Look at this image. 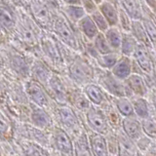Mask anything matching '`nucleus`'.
I'll return each mask as SVG.
<instances>
[{"label": "nucleus", "mask_w": 156, "mask_h": 156, "mask_svg": "<svg viewBox=\"0 0 156 156\" xmlns=\"http://www.w3.org/2000/svg\"><path fill=\"white\" fill-rule=\"evenodd\" d=\"M82 3H83V5H84L85 11H87L88 13H90L91 15L93 13H95V12L98 11V10H97L98 7L96 6L95 2H93V1H83Z\"/></svg>", "instance_id": "obj_41"}, {"label": "nucleus", "mask_w": 156, "mask_h": 156, "mask_svg": "<svg viewBox=\"0 0 156 156\" xmlns=\"http://www.w3.org/2000/svg\"><path fill=\"white\" fill-rule=\"evenodd\" d=\"M76 156H93L90 148V144L87 141L86 136L81 135L75 144Z\"/></svg>", "instance_id": "obj_28"}, {"label": "nucleus", "mask_w": 156, "mask_h": 156, "mask_svg": "<svg viewBox=\"0 0 156 156\" xmlns=\"http://www.w3.org/2000/svg\"><path fill=\"white\" fill-rule=\"evenodd\" d=\"M119 155L120 156H135L136 148L134 144L132 143L131 139L126 136H120L119 138Z\"/></svg>", "instance_id": "obj_24"}, {"label": "nucleus", "mask_w": 156, "mask_h": 156, "mask_svg": "<svg viewBox=\"0 0 156 156\" xmlns=\"http://www.w3.org/2000/svg\"><path fill=\"white\" fill-rule=\"evenodd\" d=\"M78 23H79L80 30L84 33L88 38H90V39L96 38L98 34L100 33L99 28L97 27L96 23L93 21L91 16H88L87 15V16L83 18Z\"/></svg>", "instance_id": "obj_14"}, {"label": "nucleus", "mask_w": 156, "mask_h": 156, "mask_svg": "<svg viewBox=\"0 0 156 156\" xmlns=\"http://www.w3.org/2000/svg\"><path fill=\"white\" fill-rule=\"evenodd\" d=\"M53 27H54V31L56 32L57 35L63 42L66 43L68 46L74 49L78 48V44L75 39L74 33L71 30L70 27L68 26V23L65 17L62 16V15L56 16L55 20H54Z\"/></svg>", "instance_id": "obj_1"}, {"label": "nucleus", "mask_w": 156, "mask_h": 156, "mask_svg": "<svg viewBox=\"0 0 156 156\" xmlns=\"http://www.w3.org/2000/svg\"><path fill=\"white\" fill-rule=\"evenodd\" d=\"M116 106L117 109L120 112V113L127 117H133L135 113V109L133 106V102H131L127 98H119L118 100L116 101Z\"/></svg>", "instance_id": "obj_25"}, {"label": "nucleus", "mask_w": 156, "mask_h": 156, "mask_svg": "<svg viewBox=\"0 0 156 156\" xmlns=\"http://www.w3.org/2000/svg\"><path fill=\"white\" fill-rule=\"evenodd\" d=\"M31 120L34 125H36L39 128L45 129L51 125V118L46 113L42 107L34 106L31 111Z\"/></svg>", "instance_id": "obj_13"}, {"label": "nucleus", "mask_w": 156, "mask_h": 156, "mask_svg": "<svg viewBox=\"0 0 156 156\" xmlns=\"http://www.w3.org/2000/svg\"><path fill=\"white\" fill-rule=\"evenodd\" d=\"M12 63H13V67L17 71L21 72V73H27V66L26 62H24V61L22 58L15 57L12 61Z\"/></svg>", "instance_id": "obj_39"}, {"label": "nucleus", "mask_w": 156, "mask_h": 156, "mask_svg": "<svg viewBox=\"0 0 156 156\" xmlns=\"http://www.w3.org/2000/svg\"><path fill=\"white\" fill-rule=\"evenodd\" d=\"M102 83H104V86L106 88L107 91H109L112 95L119 98H125L126 87L123 85L121 80L116 78L113 74L108 73L107 75H105L104 80H102Z\"/></svg>", "instance_id": "obj_8"}, {"label": "nucleus", "mask_w": 156, "mask_h": 156, "mask_svg": "<svg viewBox=\"0 0 156 156\" xmlns=\"http://www.w3.org/2000/svg\"><path fill=\"white\" fill-rule=\"evenodd\" d=\"M132 71V62L128 57H122L119 58V61L112 68V74L119 80L128 79L131 76Z\"/></svg>", "instance_id": "obj_10"}, {"label": "nucleus", "mask_w": 156, "mask_h": 156, "mask_svg": "<svg viewBox=\"0 0 156 156\" xmlns=\"http://www.w3.org/2000/svg\"><path fill=\"white\" fill-rule=\"evenodd\" d=\"M91 18L93 19V21L96 23L97 27L100 29L101 32H106L108 30V27L109 24L107 23V21L105 20V18L104 17V15H102L100 11H97L95 13H93L91 15Z\"/></svg>", "instance_id": "obj_34"}, {"label": "nucleus", "mask_w": 156, "mask_h": 156, "mask_svg": "<svg viewBox=\"0 0 156 156\" xmlns=\"http://www.w3.org/2000/svg\"><path fill=\"white\" fill-rule=\"evenodd\" d=\"M58 115H60V118L61 121L62 122V124L66 127H67V128L73 129L74 127L77 126L78 120L76 118L74 112H73V110L70 107H66V106L61 107L60 110H58Z\"/></svg>", "instance_id": "obj_15"}, {"label": "nucleus", "mask_w": 156, "mask_h": 156, "mask_svg": "<svg viewBox=\"0 0 156 156\" xmlns=\"http://www.w3.org/2000/svg\"><path fill=\"white\" fill-rule=\"evenodd\" d=\"M27 94L32 100V101L39 107H44L48 104L47 96L38 83L34 81H29L26 86Z\"/></svg>", "instance_id": "obj_6"}, {"label": "nucleus", "mask_w": 156, "mask_h": 156, "mask_svg": "<svg viewBox=\"0 0 156 156\" xmlns=\"http://www.w3.org/2000/svg\"><path fill=\"white\" fill-rule=\"evenodd\" d=\"M87 121L91 128L96 131L98 134L105 133L107 129L106 119L104 113L99 109L95 108V107H91L87 111Z\"/></svg>", "instance_id": "obj_4"}, {"label": "nucleus", "mask_w": 156, "mask_h": 156, "mask_svg": "<svg viewBox=\"0 0 156 156\" xmlns=\"http://www.w3.org/2000/svg\"><path fill=\"white\" fill-rule=\"evenodd\" d=\"M54 144L55 147L66 156L72 155V144L69 139V136L66 135L65 131L62 129H56L54 133Z\"/></svg>", "instance_id": "obj_5"}, {"label": "nucleus", "mask_w": 156, "mask_h": 156, "mask_svg": "<svg viewBox=\"0 0 156 156\" xmlns=\"http://www.w3.org/2000/svg\"><path fill=\"white\" fill-rule=\"evenodd\" d=\"M42 47H43V51L46 55L51 58L53 61H60V53H58V49L56 47V45L54 44V42L50 39H43L42 41Z\"/></svg>", "instance_id": "obj_29"}, {"label": "nucleus", "mask_w": 156, "mask_h": 156, "mask_svg": "<svg viewBox=\"0 0 156 156\" xmlns=\"http://www.w3.org/2000/svg\"><path fill=\"white\" fill-rule=\"evenodd\" d=\"M120 4H122V8L125 10V12L129 15L131 19L134 21H139L141 19V9L140 2L138 1H121Z\"/></svg>", "instance_id": "obj_19"}, {"label": "nucleus", "mask_w": 156, "mask_h": 156, "mask_svg": "<svg viewBox=\"0 0 156 156\" xmlns=\"http://www.w3.org/2000/svg\"><path fill=\"white\" fill-rule=\"evenodd\" d=\"M90 148L94 156H108L106 140L101 134H93L89 140Z\"/></svg>", "instance_id": "obj_7"}, {"label": "nucleus", "mask_w": 156, "mask_h": 156, "mask_svg": "<svg viewBox=\"0 0 156 156\" xmlns=\"http://www.w3.org/2000/svg\"><path fill=\"white\" fill-rule=\"evenodd\" d=\"M118 61V55L115 53H111L108 55H101L98 57L99 65L105 68H113Z\"/></svg>", "instance_id": "obj_30"}, {"label": "nucleus", "mask_w": 156, "mask_h": 156, "mask_svg": "<svg viewBox=\"0 0 156 156\" xmlns=\"http://www.w3.org/2000/svg\"><path fill=\"white\" fill-rule=\"evenodd\" d=\"M84 93L87 96L88 100H90L94 105H99L104 101V93H102L100 87H98L95 84H88L85 87Z\"/></svg>", "instance_id": "obj_16"}, {"label": "nucleus", "mask_w": 156, "mask_h": 156, "mask_svg": "<svg viewBox=\"0 0 156 156\" xmlns=\"http://www.w3.org/2000/svg\"><path fill=\"white\" fill-rule=\"evenodd\" d=\"M127 81H128V85L131 88V90H133L135 94L140 95V96H143L145 94L146 88H145L143 78L140 75L132 74L128 79H127Z\"/></svg>", "instance_id": "obj_23"}, {"label": "nucleus", "mask_w": 156, "mask_h": 156, "mask_svg": "<svg viewBox=\"0 0 156 156\" xmlns=\"http://www.w3.org/2000/svg\"><path fill=\"white\" fill-rule=\"evenodd\" d=\"M95 47L101 55H108V54L114 53L113 49L109 45V43L107 42L105 35L104 33L100 32L95 38Z\"/></svg>", "instance_id": "obj_26"}, {"label": "nucleus", "mask_w": 156, "mask_h": 156, "mask_svg": "<svg viewBox=\"0 0 156 156\" xmlns=\"http://www.w3.org/2000/svg\"><path fill=\"white\" fill-rule=\"evenodd\" d=\"M65 13L67 15L69 19L73 22H78L79 23L81 20L86 17V11L82 6H77V5H69L66 6L65 9Z\"/></svg>", "instance_id": "obj_27"}, {"label": "nucleus", "mask_w": 156, "mask_h": 156, "mask_svg": "<svg viewBox=\"0 0 156 156\" xmlns=\"http://www.w3.org/2000/svg\"><path fill=\"white\" fill-rule=\"evenodd\" d=\"M141 127H143V131L146 135L151 136V138H156V123L154 121L144 119L141 123Z\"/></svg>", "instance_id": "obj_35"}, {"label": "nucleus", "mask_w": 156, "mask_h": 156, "mask_svg": "<svg viewBox=\"0 0 156 156\" xmlns=\"http://www.w3.org/2000/svg\"><path fill=\"white\" fill-rule=\"evenodd\" d=\"M135 58L136 62L139 63V66L140 68L145 72H151L152 70V63H151V60L149 58L148 53L146 52V49L144 47V44H140L136 47V51H135Z\"/></svg>", "instance_id": "obj_11"}, {"label": "nucleus", "mask_w": 156, "mask_h": 156, "mask_svg": "<svg viewBox=\"0 0 156 156\" xmlns=\"http://www.w3.org/2000/svg\"><path fill=\"white\" fill-rule=\"evenodd\" d=\"M139 44L136 43V40L134 36L130 34H123L122 35V45H121V51L125 57H129L135 54V51Z\"/></svg>", "instance_id": "obj_17"}, {"label": "nucleus", "mask_w": 156, "mask_h": 156, "mask_svg": "<svg viewBox=\"0 0 156 156\" xmlns=\"http://www.w3.org/2000/svg\"><path fill=\"white\" fill-rule=\"evenodd\" d=\"M143 24L146 33H147L150 42H152L154 45H156V27H155V26L149 21H144Z\"/></svg>", "instance_id": "obj_37"}, {"label": "nucleus", "mask_w": 156, "mask_h": 156, "mask_svg": "<svg viewBox=\"0 0 156 156\" xmlns=\"http://www.w3.org/2000/svg\"><path fill=\"white\" fill-rule=\"evenodd\" d=\"M132 32L134 34V37L138 39L143 44L145 45H150V40L148 38L147 33H146L144 24L140 21H134L132 22Z\"/></svg>", "instance_id": "obj_20"}, {"label": "nucleus", "mask_w": 156, "mask_h": 156, "mask_svg": "<svg viewBox=\"0 0 156 156\" xmlns=\"http://www.w3.org/2000/svg\"><path fill=\"white\" fill-rule=\"evenodd\" d=\"M0 15H1V24L3 27L6 29H12L15 27V18L13 13L8 8L2 6L0 10Z\"/></svg>", "instance_id": "obj_31"}, {"label": "nucleus", "mask_w": 156, "mask_h": 156, "mask_svg": "<svg viewBox=\"0 0 156 156\" xmlns=\"http://www.w3.org/2000/svg\"><path fill=\"white\" fill-rule=\"evenodd\" d=\"M123 128L129 139L131 140L140 139L143 127H141L140 122L136 119H135L134 117H127V118L123 120Z\"/></svg>", "instance_id": "obj_12"}, {"label": "nucleus", "mask_w": 156, "mask_h": 156, "mask_svg": "<svg viewBox=\"0 0 156 156\" xmlns=\"http://www.w3.org/2000/svg\"><path fill=\"white\" fill-rule=\"evenodd\" d=\"M24 148H26V153L27 156H43L42 150L34 144H27L24 146Z\"/></svg>", "instance_id": "obj_40"}, {"label": "nucleus", "mask_w": 156, "mask_h": 156, "mask_svg": "<svg viewBox=\"0 0 156 156\" xmlns=\"http://www.w3.org/2000/svg\"><path fill=\"white\" fill-rule=\"evenodd\" d=\"M18 30L24 41H27L28 43H33L35 41V34L33 32L32 27L28 23H21L18 27Z\"/></svg>", "instance_id": "obj_33"}, {"label": "nucleus", "mask_w": 156, "mask_h": 156, "mask_svg": "<svg viewBox=\"0 0 156 156\" xmlns=\"http://www.w3.org/2000/svg\"><path fill=\"white\" fill-rule=\"evenodd\" d=\"M99 11L104 15V17L111 27H114L115 24L119 22V12L117 8L110 1H101Z\"/></svg>", "instance_id": "obj_9"}, {"label": "nucleus", "mask_w": 156, "mask_h": 156, "mask_svg": "<svg viewBox=\"0 0 156 156\" xmlns=\"http://www.w3.org/2000/svg\"><path fill=\"white\" fill-rule=\"evenodd\" d=\"M32 74L33 76L37 78L39 82L44 83V84H49V81L51 79L50 71L48 70V68L41 62H35V65L32 67Z\"/></svg>", "instance_id": "obj_21"}, {"label": "nucleus", "mask_w": 156, "mask_h": 156, "mask_svg": "<svg viewBox=\"0 0 156 156\" xmlns=\"http://www.w3.org/2000/svg\"><path fill=\"white\" fill-rule=\"evenodd\" d=\"M69 73L72 79L79 84L89 83L93 77L91 66L80 58H77L75 62H73L69 68Z\"/></svg>", "instance_id": "obj_2"}, {"label": "nucleus", "mask_w": 156, "mask_h": 156, "mask_svg": "<svg viewBox=\"0 0 156 156\" xmlns=\"http://www.w3.org/2000/svg\"><path fill=\"white\" fill-rule=\"evenodd\" d=\"M49 86H50L51 90L53 92L54 96L58 100V101H66V91L63 89V86L62 84L61 80L56 75H53L51 77L50 81H49Z\"/></svg>", "instance_id": "obj_18"}, {"label": "nucleus", "mask_w": 156, "mask_h": 156, "mask_svg": "<svg viewBox=\"0 0 156 156\" xmlns=\"http://www.w3.org/2000/svg\"><path fill=\"white\" fill-rule=\"evenodd\" d=\"M105 38L107 42L109 43L110 47L113 50L121 49L122 45V35L116 27H109L108 30L105 32Z\"/></svg>", "instance_id": "obj_22"}, {"label": "nucleus", "mask_w": 156, "mask_h": 156, "mask_svg": "<svg viewBox=\"0 0 156 156\" xmlns=\"http://www.w3.org/2000/svg\"><path fill=\"white\" fill-rule=\"evenodd\" d=\"M30 10L33 18L37 23L43 27H48L51 23V16L46 2L43 1H30Z\"/></svg>", "instance_id": "obj_3"}, {"label": "nucleus", "mask_w": 156, "mask_h": 156, "mask_svg": "<svg viewBox=\"0 0 156 156\" xmlns=\"http://www.w3.org/2000/svg\"><path fill=\"white\" fill-rule=\"evenodd\" d=\"M133 106L135 109V113L139 117L144 118V119L147 118L149 112H148V106H147V104H146L145 100L141 99V98L136 99L133 101Z\"/></svg>", "instance_id": "obj_32"}, {"label": "nucleus", "mask_w": 156, "mask_h": 156, "mask_svg": "<svg viewBox=\"0 0 156 156\" xmlns=\"http://www.w3.org/2000/svg\"><path fill=\"white\" fill-rule=\"evenodd\" d=\"M74 104L75 106L77 107L78 109L80 110H86L88 111L91 107H90V102L88 98H86L85 96L83 95H79L75 98V101H74Z\"/></svg>", "instance_id": "obj_38"}, {"label": "nucleus", "mask_w": 156, "mask_h": 156, "mask_svg": "<svg viewBox=\"0 0 156 156\" xmlns=\"http://www.w3.org/2000/svg\"><path fill=\"white\" fill-rule=\"evenodd\" d=\"M130 17L129 15L125 12V10L122 8L119 11V21L121 23V26L123 27V29L125 31H131L132 29V23L130 21Z\"/></svg>", "instance_id": "obj_36"}]
</instances>
